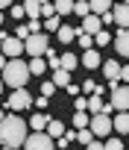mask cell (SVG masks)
<instances>
[{
	"mask_svg": "<svg viewBox=\"0 0 129 150\" xmlns=\"http://www.w3.org/2000/svg\"><path fill=\"white\" fill-rule=\"evenodd\" d=\"M32 103H35L38 109H44V106H50V97H44V94H41V97H38V100H32Z\"/></svg>",
	"mask_w": 129,
	"mask_h": 150,
	"instance_id": "cell-40",
	"label": "cell"
},
{
	"mask_svg": "<svg viewBox=\"0 0 129 150\" xmlns=\"http://www.w3.org/2000/svg\"><path fill=\"white\" fill-rule=\"evenodd\" d=\"M126 112H129V109H126Z\"/></svg>",
	"mask_w": 129,
	"mask_h": 150,
	"instance_id": "cell-53",
	"label": "cell"
},
{
	"mask_svg": "<svg viewBox=\"0 0 129 150\" xmlns=\"http://www.w3.org/2000/svg\"><path fill=\"white\" fill-rule=\"evenodd\" d=\"M76 65H79V56L76 53H62L59 56V68H64V71H74Z\"/></svg>",
	"mask_w": 129,
	"mask_h": 150,
	"instance_id": "cell-18",
	"label": "cell"
},
{
	"mask_svg": "<svg viewBox=\"0 0 129 150\" xmlns=\"http://www.w3.org/2000/svg\"><path fill=\"white\" fill-rule=\"evenodd\" d=\"M44 62H47V68H53V71H56V68H59V53L47 50V59H44Z\"/></svg>",
	"mask_w": 129,
	"mask_h": 150,
	"instance_id": "cell-32",
	"label": "cell"
},
{
	"mask_svg": "<svg viewBox=\"0 0 129 150\" xmlns=\"http://www.w3.org/2000/svg\"><path fill=\"white\" fill-rule=\"evenodd\" d=\"M88 121H91V115H88V112H76V115H74V129L88 127Z\"/></svg>",
	"mask_w": 129,
	"mask_h": 150,
	"instance_id": "cell-27",
	"label": "cell"
},
{
	"mask_svg": "<svg viewBox=\"0 0 129 150\" xmlns=\"http://www.w3.org/2000/svg\"><path fill=\"white\" fill-rule=\"evenodd\" d=\"M21 147H24V150H53V138H50L47 132H32V135L24 138Z\"/></svg>",
	"mask_w": 129,
	"mask_h": 150,
	"instance_id": "cell-5",
	"label": "cell"
},
{
	"mask_svg": "<svg viewBox=\"0 0 129 150\" xmlns=\"http://www.w3.org/2000/svg\"><path fill=\"white\" fill-rule=\"evenodd\" d=\"M53 6H56V15H71L74 12V0H53Z\"/></svg>",
	"mask_w": 129,
	"mask_h": 150,
	"instance_id": "cell-24",
	"label": "cell"
},
{
	"mask_svg": "<svg viewBox=\"0 0 129 150\" xmlns=\"http://www.w3.org/2000/svg\"><path fill=\"white\" fill-rule=\"evenodd\" d=\"M109 103H111L114 112H126V109H129V86H120V83H117V86L111 88V100H109Z\"/></svg>",
	"mask_w": 129,
	"mask_h": 150,
	"instance_id": "cell-7",
	"label": "cell"
},
{
	"mask_svg": "<svg viewBox=\"0 0 129 150\" xmlns=\"http://www.w3.org/2000/svg\"><path fill=\"white\" fill-rule=\"evenodd\" d=\"M74 141H79V144H91L94 141V132L88 129V127H82V129H76V138Z\"/></svg>",
	"mask_w": 129,
	"mask_h": 150,
	"instance_id": "cell-25",
	"label": "cell"
},
{
	"mask_svg": "<svg viewBox=\"0 0 129 150\" xmlns=\"http://www.w3.org/2000/svg\"><path fill=\"white\" fill-rule=\"evenodd\" d=\"M0 80H3V86H9V88H24L27 80H29L27 62H24V59H9L6 68L0 71Z\"/></svg>",
	"mask_w": 129,
	"mask_h": 150,
	"instance_id": "cell-2",
	"label": "cell"
},
{
	"mask_svg": "<svg viewBox=\"0 0 129 150\" xmlns=\"http://www.w3.org/2000/svg\"><path fill=\"white\" fill-rule=\"evenodd\" d=\"M100 24H114V15H111V9H109V12H103V15H100Z\"/></svg>",
	"mask_w": 129,
	"mask_h": 150,
	"instance_id": "cell-38",
	"label": "cell"
},
{
	"mask_svg": "<svg viewBox=\"0 0 129 150\" xmlns=\"http://www.w3.org/2000/svg\"><path fill=\"white\" fill-rule=\"evenodd\" d=\"M15 3V0H0V9H3V6H12Z\"/></svg>",
	"mask_w": 129,
	"mask_h": 150,
	"instance_id": "cell-45",
	"label": "cell"
},
{
	"mask_svg": "<svg viewBox=\"0 0 129 150\" xmlns=\"http://www.w3.org/2000/svg\"><path fill=\"white\" fill-rule=\"evenodd\" d=\"M6 62H9V59H6L3 53H0V71H3V68H6Z\"/></svg>",
	"mask_w": 129,
	"mask_h": 150,
	"instance_id": "cell-44",
	"label": "cell"
},
{
	"mask_svg": "<svg viewBox=\"0 0 129 150\" xmlns=\"http://www.w3.org/2000/svg\"><path fill=\"white\" fill-rule=\"evenodd\" d=\"M0 121H3V109H0Z\"/></svg>",
	"mask_w": 129,
	"mask_h": 150,
	"instance_id": "cell-49",
	"label": "cell"
},
{
	"mask_svg": "<svg viewBox=\"0 0 129 150\" xmlns=\"http://www.w3.org/2000/svg\"><path fill=\"white\" fill-rule=\"evenodd\" d=\"M56 15V6L53 3H41V18H53Z\"/></svg>",
	"mask_w": 129,
	"mask_h": 150,
	"instance_id": "cell-34",
	"label": "cell"
},
{
	"mask_svg": "<svg viewBox=\"0 0 129 150\" xmlns=\"http://www.w3.org/2000/svg\"><path fill=\"white\" fill-rule=\"evenodd\" d=\"M111 129H117L120 135H129V112H117L111 121Z\"/></svg>",
	"mask_w": 129,
	"mask_h": 150,
	"instance_id": "cell-15",
	"label": "cell"
},
{
	"mask_svg": "<svg viewBox=\"0 0 129 150\" xmlns=\"http://www.w3.org/2000/svg\"><path fill=\"white\" fill-rule=\"evenodd\" d=\"M88 6H91V15H103V12H109L114 3H111V0H88Z\"/></svg>",
	"mask_w": 129,
	"mask_h": 150,
	"instance_id": "cell-20",
	"label": "cell"
},
{
	"mask_svg": "<svg viewBox=\"0 0 129 150\" xmlns=\"http://www.w3.org/2000/svg\"><path fill=\"white\" fill-rule=\"evenodd\" d=\"M103 150H123V141H120V138H109V141L103 144Z\"/></svg>",
	"mask_w": 129,
	"mask_h": 150,
	"instance_id": "cell-33",
	"label": "cell"
},
{
	"mask_svg": "<svg viewBox=\"0 0 129 150\" xmlns=\"http://www.w3.org/2000/svg\"><path fill=\"white\" fill-rule=\"evenodd\" d=\"M111 3H117V0H111Z\"/></svg>",
	"mask_w": 129,
	"mask_h": 150,
	"instance_id": "cell-52",
	"label": "cell"
},
{
	"mask_svg": "<svg viewBox=\"0 0 129 150\" xmlns=\"http://www.w3.org/2000/svg\"><path fill=\"white\" fill-rule=\"evenodd\" d=\"M111 15H114V24H117L120 30H129V3L111 6Z\"/></svg>",
	"mask_w": 129,
	"mask_h": 150,
	"instance_id": "cell-11",
	"label": "cell"
},
{
	"mask_svg": "<svg viewBox=\"0 0 129 150\" xmlns=\"http://www.w3.org/2000/svg\"><path fill=\"white\" fill-rule=\"evenodd\" d=\"M27 68H29V74H35V77H41V74L47 71V62H44L41 56H32V62H27Z\"/></svg>",
	"mask_w": 129,
	"mask_h": 150,
	"instance_id": "cell-22",
	"label": "cell"
},
{
	"mask_svg": "<svg viewBox=\"0 0 129 150\" xmlns=\"http://www.w3.org/2000/svg\"><path fill=\"white\" fill-rule=\"evenodd\" d=\"M47 121H50V118H47L44 112H35V115H32V121H27V127H32V132H44Z\"/></svg>",
	"mask_w": 129,
	"mask_h": 150,
	"instance_id": "cell-17",
	"label": "cell"
},
{
	"mask_svg": "<svg viewBox=\"0 0 129 150\" xmlns=\"http://www.w3.org/2000/svg\"><path fill=\"white\" fill-rule=\"evenodd\" d=\"M109 41H111V35H109V33H106V30H100V33H97V35H94V44H97V47H106V44H109Z\"/></svg>",
	"mask_w": 129,
	"mask_h": 150,
	"instance_id": "cell-30",
	"label": "cell"
},
{
	"mask_svg": "<svg viewBox=\"0 0 129 150\" xmlns=\"http://www.w3.org/2000/svg\"><path fill=\"white\" fill-rule=\"evenodd\" d=\"M120 3H129V0H120Z\"/></svg>",
	"mask_w": 129,
	"mask_h": 150,
	"instance_id": "cell-50",
	"label": "cell"
},
{
	"mask_svg": "<svg viewBox=\"0 0 129 150\" xmlns=\"http://www.w3.org/2000/svg\"><path fill=\"white\" fill-rule=\"evenodd\" d=\"M12 150H21V147H12Z\"/></svg>",
	"mask_w": 129,
	"mask_h": 150,
	"instance_id": "cell-51",
	"label": "cell"
},
{
	"mask_svg": "<svg viewBox=\"0 0 129 150\" xmlns=\"http://www.w3.org/2000/svg\"><path fill=\"white\" fill-rule=\"evenodd\" d=\"M103 30V24H100V15H85L82 18V27L76 30V33H88V35H97Z\"/></svg>",
	"mask_w": 129,
	"mask_h": 150,
	"instance_id": "cell-12",
	"label": "cell"
},
{
	"mask_svg": "<svg viewBox=\"0 0 129 150\" xmlns=\"http://www.w3.org/2000/svg\"><path fill=\"white\" fill-rule=\"evenodd\" d=\"M56 38H59L62 44H71V41L76 38V30H74V27H59V30H56Z\"/></svg>",
	"mask_w": 129,
	"mask_h": 150,
	"instance_id": "cell-21",
	"label": "cell"
},
{
	"mask_svg": "<svg viewBox=\"0 0 129 150\" xmlns=\"http://www.w3.org/2000/svg\"><path fill=\"white\" fill-rule=\"evenodd\" d=\"M74 15H79V18L91 15V6H88V0H76V3H74Z\"/></svg>",
	"mask_w": 129,
	"mask_h": 150,
	"instance_id": "cell-26",
	"label": "cell"
},
{
	"mask_svg": "<svg viewBox=\"0 0 129 150\" xmlns=\"http://www.w3.org/2000/svg\"><path fill=\"white\" fill-rule=\"evenodd\" d=\"M27 129H29L27 121L18 118L15 112L3 115V121H0V144L3 147H21L24 138H27Z\"/></svg>",
	"mask_w": 129,
	"mask_h": 150,
	"instance_id": "cell-1",
	"label": "cell"
},
{
	"mask_svg": "<svg viewBox=\"0 0 129 150\" xmlns=\"http://www.w3.org/2000/svg\"><path fill=\"white\" fill-rule=\"evenodd\" d=\"M88 150H103V141H91V144H85Z\"/></svg>",
	"mask_w": 129,
	"mask_h": 150,
	"instance_id": "cell-43",
	"label": "cell"
},
{
	"mask_svg": "<svg viewBox=\"0 0 129 150\" xmlns=\"http://www.w3.org/2000/svg\"><path fill=\"white\" fill-rule=\"evenodd\" d=\"M44 129H47V135H50V138H59V135H64V132H68V129H64V124H62L59 118H50Z\"/></svg>",
	"mask_w": 129,
	"mask_h": 150,
	"instance_id": "cell-16",
	"label": "cell"
},
{
	"mask_svg": "<svg viewBox=\"0 0 129 150\" xmlns=\"http://www.w3.org/2000/svg\"><path fill=\"white\" fill-rule=\"evenodd\" d=\"M100 62H103V59H100V50H97V47H91V50H85V53H82V65H85L88 71L100 68Z\"/></svg>",
	"mask_w": 129,
	"mask_h": 150,
	"instance_id": "cell-14",
	"label": "cell"
},
{
	"mask_svg": "<svg viewBox=\"0 0 129 150\" xmlns=\"http://www.w3.org/2000/svg\"><path fill=\"white\" fill-rule=\"evenodd\" d=\"M0 24H3V12H0Z\"/></svg>",
	"mask_w": 129,
	"mask_h": 150,
	"instance_id": "cell-47",
	"label": "cell"
},
{
	"mask_svg": "<svg viewBox=\"0 0 129 150\" xmlns=\"http://www.w3.org/2000/svg\"><path fill=\"white\" fill-rule=\"evenodd\" d=\"M76 38H79V47H82V50H91V47H94V35H88V33H76Z\"/></svg>",
	"mask_w": 129,
	"mask_h": 150,
	"instance_id": "cell-28",
	"label": "cell"
},
{
	"mask_svg": "<svg viewBox=\"0 0 129 150\" xmlns=\"http://www.w3.org/2000/svg\"><path fill=\"white\" fill-rule=\"evenodd\" d=\"M53 83H56V88H64L71 83V71H64V68H56L53 71Z\"/></svg>",
	"mask_w": 129,
	"mask_h": 150,
	"instance_id": "cell-19",
	"label": "cell"
},
{
	"mask_svg": "<svg viewBox=\"0 0 129 150\" xmlns=\"http://www.w3.org/2000/svg\"><path fill=\"white\" fill-rule=\"evenodd\" d=\"M32 106V94L27 91V88H12V94H9V100H6V109L9 112H24V109H29Z\"/></svg>",
	"mask_w": 129,
	"mask_h": 150,
	"instance_id": "cell-4",
	"label": "cell"
},
{
	"mask_svg": "<svg viewBox=\"0 0 129 150\" xmlns=\"http://www.w3.org/2000/svg\"><path fill=\"white\" fill-rule=\"evenodd\" d=\"M53 91H56V83H53V80H47V83L41 86V94H44V97H53Z\"/></svg>",
	"mask_w": 129,
	"mask_h": 150,
	"instance_id": "cell-35",
	"label": "cell"
},
{
	"mask_svg": "<svg viewBox=\"0 0 129 150\" xmlns=\"http://www.w3.org/2000/svg\"><path fill=\"white\" fill-rule=\"evenodd\" d=\"M50 50V38L44 35V33H32L27 41H24V53H29V56H44Z\"/></svg>",
	"mask_w": 129,
	"mask_h": 150,
	"instance_id": "cell-3",
	"label": "cell"
},
{
	"mask_svg": "<svg viewBox=\"0 0 129 150\" xmlns=\"http://www.w3.org/2000/svg\"><path fill=\"white\" fill-rule=\"evenodd\" d=\"M88 129L94 132V138H106V135L111 132V118H109V115H91Z\"/></svg>",
	"mask_w": 129,
	"mask_h": 150,
	"instance_id": "cell-6",
	"label": "cell"
},
{
	"mask_svg": "<svg viewBox=\"0 0 129 150\" xmlns=\"http://www.w3.org/2000/svg\"><path fill=\"white\" fill-rule=\"evenodd\" d=\"M38 3H53V0H38Z\"/></svg>",
	"mask_w": 129,
	"mask_h": 150,
	"instance_id": "cell-46",
	"label": "cell"
},
{
	"mask_svg": "<svg viewBox=\"0 0 129 150\" xmlns=\"http://www.w3.org/2000/svg\"><path fill=\"white\" fill-rule=\"evenodd\" d=\"M24 12L35 21V18H41V3L38 0H24Z\"/></svg>",
	"mask_w": 129,
	"mask_h": 150,
	"instance_id": "cell-23",
	"label": "cell"
},
{
	"mask_svg": "<svg viewBox=\"0 0 129 150\" xmlns=\"http://www.w3.org/2000/svg\"><path fill=\"white\" fill-rule=\"evenodd\" d=\"M85 112H88V115H111L114 109H111V103H106L100 94H91V97H85Z\"/></svg>",
	"mask_w": 129,
	"mask_h": 150,
	"instance_id": "cell-8",
	"label": "cell"
},
{
	"mask_svg": "<svg viewBox=\"0 0 129 150\" xmlns=\"http://www.w3.org/2000/svg\"><path fill=\"white\" fill-rule=\"evenodd\" d=\"M111 41H114V53L123 56V59L129 62V30H117Z\"/></svg>",
	"mask_w": 129,
	"mask_h": 150,
	"instance_id": "cell-10",
	"label": "cell"
},
{
	"mask_svg": "<svg viewBox=\"0 0 129 150\" xmlns=\"http://www.w3.org/2000/svg\"><path fill=\"white\" fill-rule=\"evenodd\" d=\"M0 53H3L6 59H21V53H24V41L15 38V35H6L3 44H0Z\"/></svg>",
	"mask_w": 129,
	"mask_h": 150,
	"instance_id": "cell-9",
	"label": "cell"
},
{
	"mask_svg": "<svg viewBox=\"0 0 129 150\" xmlns=\"http://www.w3.org/2000/svg\"><path fill=\"white\" fill-rule=\"evenodd\" d=\"M62 24H59V15H53V18H44V24H41V30H50V33H56Z\"/></svg>",
	"mask_w": 129,
	"mask_h": 150,
	"instance_id": "cell-29",
	"label": "cell"
},
{
	"mask_svg": "<svg viewBox=\"0 0 129 150\" xmlns=\"http://www.w3.org/2000/svg\"><path fill=\"white\" fill-rule=\"evenodd\" d=\"M74 109H76V112H85V97H79V100H74Z\"/></svg>",
	"mask_w": 129,
	"mask_h": 150,
	"instance_id": "cell-42",
	"label": "cell"
},
{
	"mask_svg": "<svg viewBox=\"0 0 129 150\" xmlns=\"http://www.w3.org/2000/svg\"><path fill=\"white\" fill-rule=\"evenodd\" d=\"M64 88H68V94H71V97H79V88H76L74 83H68V86H64Z\"/></svg>",
	"mask_w": 129,
	"mask_h": 150,
	"instance_id": "cell-41",
	"label": "cell"
},
{
	"mask_svg": "<svg viewBox=\"0 0 129 150\" xmlns=\"http://www.w3.org/2000/svg\"><path fill=\"white\" fill-rule=\"evenodd\" d=\"M29 35H32V33H29V24H21V27L15 30V38H21V41H27Z\"/></svg>",
	"mask_w": 129,
	"mask_h": 150,
	"instance_id": "cell-31",
	"label": "cell"
},
{
	"mask_svg": "<svg viewBox=\"0 0 129 150\" xmlns=\"http://www.w3.org/2000/svg\"><path fill=\"white\" fill-rule=\"evenodd\" d=\"M9 15H12V18H24V15H27V12H24V3H21V6L12 3V6H9Z\"/></svg>",
	"mask_w": 129,
	"mask_h": 150,
	"instance_id": "cell-36",
	"label": "cell"
},
{
	"mask_svg": "<svg viewBox=\"0 0 129 150\" xmlns=\"http://www.w3.org/2000/svg\"><path fill=\"white\" fill-rule=\"evenodd\" d=\"M103 74H106V80H109V86H111V88H114V86L120 83V80H117V77H120V65H117L114 59L103 65Z\"/></svg>",
	"mask_w": 129,
	"mask_h": 150,
	"instance_id": "cell-13",
	"label": "cell"
},
{
	"mask_svg": "<svg viewBox=\"0 0 129 150\" xmlns=\"http://www.w3.org/2000/svg\"><path fill=\"white\" fill-rule=\"evenodd\" d=\"M0 91H3V80H0Z\"/></svg>",
	"mask_w": 129,
	"mask_h": 150,
	"instance_id": "cell-48",
	"label": "cell"
},
{
	"mask_svg": "<svg viewBox=\"0 0 129 150\" xmlns=\"http://www.w3.org/2000/svg\"><path fill=\"white\" fill-rule=\"evenodd\" d=\"M94 86H97L94 80H85V83H82V91H85V94H94Z\"/></svg>",
	"mask_w": 129,
	"mask_h": 150,
	"instance_id": "cell-39",
	"label": "cell"
},
{
	"mask_svg": "<svg viewBox=\"0 0 129 150\" xmlns=\"http://www.w3.org/2000/svg\"><path fill=\"white\" fill-rule=\"evenodd\" d=\"M117 80H123V86H129V62L120 65V77H117Z\"/></svg>",
	"mask_w": 129,
	"mask_h": 150,
	"instance_id": "cell-37",
	"label": "cell"
}]
</instances>
